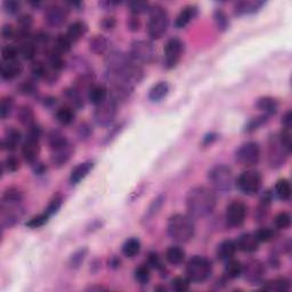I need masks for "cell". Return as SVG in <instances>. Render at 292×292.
<instances>
[{"mask_svg": "<svg viewBox=\"0 0 292 292\" xmlns=\"http://www.w3.org/2000/svg\"><path fill=\"white\" fill-rule=\"evenodd\" d=\"M185 202L186 209L192 218H203L215 210L217 198L213 188L196 186L188 191Z\"/></svg>", "mask_w": 292, "mask_h": 292, "instance_id": "cell-1", "label": "cell"}, {"mask_svg": "<svg viewBox=\"0 0 292 292\" xmlns=\"http://www.w3.org/2000/svg\"><path fill=\"white\" fill-rule=\"evenodd\" d=\"M168 235L177 243H186L196 234V224L189 215H172L167 225Z\"/></svg>", "mask_w": 292, "mask_h": 292, "instance_id": "cell-2", "label": "cell"}, {"mask_svg": "<svg viewBox=\"0 0 292 292\" xmlns=\"http://www.w3.org/2000/svg\"><path fill=\"white\" fill-rule=\"evenodd\" d=\"M208 180L215 192L225 194L232 191L235 184L234 173L226 164H217L208 172Z\"/></svg>", "mask_w": 292, "mask_h": 292, "instance_id": "cell-3", "label": "cell"}, {"mask_svg": "<svg viewBox=\"0 0 292 292\" xmlns=\"http://www.w3.org/2000/svg\"><path fill=\"white\" fill-rule=\"evenodd\" d=\"M150 19L147 23V33L152 40H159L166 35L169 28V15L160 5L150 6L149 10Z\"/></svg>", "mask_w": 292, "mask_h": 292, "instance_id": "cell-4", "label": "cell"}, {"mask_svg": "<svg viewBox=\"0 0 292 292\" xmlns=\"http://www.w3.org/2000/svg\"><path fill=\"white\" fill-rule=\"evenodd\" d=\"M213 272V264L208 258L194 256L186 264V276L194 283H202L208 280Z\"/></svg>", "mask_w": 292, "mask_h": 292, "instance_id": "cell-5", "label": "cell"}, {"mask_svg": "<svg viewBox=\"0 0 292 292\" xmlns=\"http://www.w3.org/2000/svg\"><path fill=\"white\" fill-rule=\"evenodd\" d=\"M290 149L283 144L278 135H270L268 138V150L267 159L269 167L273 169H278L284 166L290 154Z\"/></svg>", "mask_w": 292, "mask_h": 292, "instance_id": "cell-6", "label": "cell"}, {"mask_svg": "<svg viewBox=\"0 0 292 292\" xmlns=\"http://www.w3.org/2000/svg\"><path fill=\"white\" fill-rule=\"evenodd\" d=\"M129 56L138 64H150L156 58V50L151 41L135 40L130 46Z\"/></svg>", "mask_w": 292, "mask_h": 292, "instance_id": "cell-7", "label": "cell"}, {"mask_svg": "<svg viewBox=\"0 0 292 292\" xmlns=\"http://www.w3.org/2000/svg\"><path fill=\"white\" fill-rule=\"evenodd\" d=\"M236 162L245 168H252L259 163L260 146L256 142H247L235 152Z\"/></svg>", "mask_w": 292, "mask_h": 292, "instance_id": "cell-8", "label": "cell"}, {"mask_svg": "<svg viewBox=\"0 0 292 292\" xmlns=\"http://www.w3.org/2000/svg\"><path fill=\"white\" fill-rule=\"evenodd\" d=\"M235 183L241 192L245 196L251 197L260 191L262 177L260 172L253 170V169H249V170L241 173Z\"/></svg>", "mask_w": 292, "mask_h": 292, "instance_id": "cell-9", "label": "cell"}, {"mask_svg": "<svg viewBox=\"0 0 292 292\" xmlns=\"http://www.w3.org/2000/svg\"><path fill=\"white\" fill-rule=\"evenodd\" d=\"M24 215L22 202L2 201V226L10 228L18 224Z\"/></svg>", "mask_w": 292, "mask_h": 292, "instance_id": "cell-10", "label": "cell"}, {"mask_svg": "<svg viewBox=\"0 0 292 292\" xmlns=\"http://www.w3.org/2000/svg\"><path fill=\"white\" fill-rule=\"evenodd\" d=\"M184 54V42L179 38H170L164 46V61L166 69H173L178 64Z\"/></svg>", "mask_w": 292, "mask_h": 292, "instance_id": "cell-11", "label": "cell"}, {"mask_svg": "<svg viewBox=\"0 0 292 292\" xmlns=\"http://www.w3.org/2000/svg\"><path fill=\"white\" fill-rule=\"evenodd\" d=\"M117 113L118 105L109 99L104 103L96 107L94 112V121L101 127H109L116 120Z\"/></svg>", "mask_w": 292, "mask_h": 292, "instance_id": "cell-12", "label": "cell"}, {"mask_svg": "<svg viewBox=\"0 0 292 292\" xmlns=\"http://www.w3.org/2000/svg\"><path fill=\"white\" fill-rule=\"evenodd\" d=\"M248 207L242 201H233L227 206L225 211V221L228 226L239 227L245 222Z\"/></svg>", "mask_w": 292, "mask_h": 292, "instance_id": "cell-13", "label": "cell"}, {"mask_svg": "<svg viewBox=\"0 0 292 292\" xmlns=\"http://www.w3.org/2000/svg\"><path fill=\"white\" fill-rule=\"evenodd\" d=\"M266 267L264 262L258 259H250L243 265L242 275L250 284H260L265 277Z\"/></svg>", "mask_w": 292, "mask_h": 292, "instance_id": "cell-14", "label": "cell"}, {"mask_svg": "<svg viewBox=\"0 0 292 292\" xmlns=\"http://www.w3.org/2000/svg\"><path fill=\"white\" fill-rule=\"evenodd\" d=\"M67 20V10L57 4L49 5L45 11V21L50 28H61Z\"/></svg>", "mask_w": 292, "mask_h": 292, "instance_id": "cell-15", "label": "cell"}, {"mask_svg": "<svg viewBox=\"0 0 292 292\" xmlns=\"http://www.w3.org/2000/svg\"><path fill=\"white\" fill-rule=\"evenodd\" d=\"M40 137L33 136V135H27V138L22 146V155L25 161L31 164H36L38 161V156L40 153Z\"/></svg>", "mask_w": 292, "mask_h": 292, "instance_id": "cell-16", "label": "cell"}, {"mask_svg": "<svg viewBox=\"0 0 292 292\" xmlns=\"http://www.w3.org/2000/svg\"><path fill=\"white\" fill-rule=\"evenodd\" d=\"M74 153V147L71 143L67 145L61 147V149L52 151V156H50V161L52 164L56 168H61L70 161L72 155Z\"/></svg>", "mask_w": 292, "mask_h": 292, "instance_id": "cell-17", "label": "cell"}, {"mask_svg": "<svg viewBox=\"0 0 292 292\" xmlns=\"http://www.w3.org/2000/svg\"><path fill=\"white\" fill-rule=\"evenodd\" d=\"M22 139V135L19 129L14 128V127H10L5 131V135L2 139V147L3 150L6 151H14Z\"/></svg>", "mask_w": 292, "mask_h": 292, "instance_id": "cell-18", "label": "cell"}, {"mask_svg": "<svg viewBox=\"0 0 292 292\" xmlns=\"http://www.w3.org/2000/svg\"><path fill=\"white\" fill-rule=\"evenodd\" d=\"M236 247H238V250H241L243 252H255L259 248V242L256 239L255 234H251V233H244V234H241L238 240L235 241Z\"/></svg>", "mask_w": 292, "mask_h": 292, "instance_id": "cell-19", "label": "cell"}, {"mask_svg": "<svg viewBox=\"0 0 292 292\" xmlns=\"http://www.w3.org/2000/svg\"><path fill=\"white\" fill-rule=\"evenodd\" d=\"M23 72V65L21 64L19 61H11V62H4L2 64V70H0V74L4 80H14L20 77L21 73Z\"/></svg>", "mask_w": 292, "mask_h": 292, "instance_id": "cell-20", "label": "cell"}, {"mask_svg": "<svg viewBox=\"0 0 292 292\" xmlns=\"http://www.w3.org/2000/svg\"><path fill=\"white\" fill-rule=\"evenodd\" d=\"M264 5H265L264 2H249V0L238 2L234 4V14L236 16L255 14V13L259 11Z\"/></svg>", "mask_w": 292, "mask_h": 292, "instance_id": "cell-21", "label": "cell"}, {"mask_svg": "<svg viewBox=\"0 0 292 292\" xmlns=\"http://www.w3.org/2000/svg\"><path fill=\"white\" fill-rule=\"evenodd\" d=\"M236 251H238V247H236L235 241L224 240L217 245V249H216V256H217L219 260L226 261L234 257Z\"/></svg>", "mask_w": 292, "mask_h": 292, "instance_id": "cell-22", "label": "cell"}, {"mask_svg": "<svg viewBox=\"0 0 292 292\" xmlns=\"http://www.w3.org/2000/svg\"><path fill=\"white\" fill-rule=\"evenodd\" d=\"M87 96L88 101H89L92 105L99 107L102 103H104L105 101H108L109 90L107 89V87L103 86V84L94 83L89 88V90H88Z\"/></svg>", "mask_w": 292, "mask_h": 292, "instance_id": "cell-23", "label": "cell"}, {"mask_svg": "<svg viewBox=\"0 0 292 292\" xmlns=\"http://www.w3.org/2000/svg\"><path fill=\"white\" fill-rule=\"evenodd\" d=\"M94 167V162L92 161H84L79 163L78 166H75L72 169L71 175H70V183L72 185H77L80 181L86 178L88 173L90 172V170Z\"/></svg>", "mask_w": 292, "mask_h": 292, "instance_id": "cell-24", "label": "cell"}, {"mask_svg": "<svg viewBox=\"0 0 292 292\" xmlns=\"http://www.w3.org/2000/svg\"><path fill=\"white\" fill-rule=\"evenodd\" d=\"M198 14V7L194 5H188L181 8L179 14L177 15L175 21V27L177 29H184L186 25H188L191 21L196 18Z\"/></svg>", "mask_w": 292, "mask_h": 292, "instance_id": "cell-25", "label": "cell"}, {"mask_svg": "<svg viewBox=\"0 0 292 292\" xmlns=\"http://www.w3.org/2000/svg\"><path fill=\"white\" fill-rule=\"evenodd\" d=\"M64 99L67 101L66 105H69L74 111H78V110L83 108L82 94L75 89L73 86L64 90Z\"/></svg>", "mask_w": 292, "mask_h": 292, "instance_id": "cell-26", "label": "cell"}, {"mask_svg": "<svg viewBox=\"0 0 292 292\" xmlns=\"http://www.w3.org/2000/svg\"><path fill=\"white\" fill-rule=\"evenodd\" d=\"M87 32V25L84 24L82 21H75L72 24H70V27L67 28L66 37L71 40L72 44L73 42L79 41L81 38L86 35Z\"/></svg>", "mask_w": 292, "mask_h": 292, "instance_id": "cell-27", "label": "cell"}, {"mask_svg": "<svg viewBox=\"0 0 292 292\" xmlns=\"http://www.w3.org/2000/svg\"><path fill=\"white\" fill-rule=\"evenodd\" d=\"M242 262L234 259V258H231V259L226 260L225 267H224V274H225L227 278L235 280V278H238L242 275Z\"/></svg>", "mask_w": 292, "mask_h": 292, "instance_id": "cell-28", "label": "cell"}, {"mask_svg": "<svg viewBox=\"0 0 292 292\" xmlns=\"http://www.w3.org/2000/svg\"><path fill=\"white\" fill-rule=\"evenodd\" d=\"M169 90H170V87H169V84L166 81L155 83L149 91V100L158 103V102L162 101L169 94Z\"/></svg>", "mask_w": 292, "mask_h": 292, "instance_id": "cell-29", "label": "cell"}, {"mask_svg": "<svg viewBox=\"0 0 292 292\" xmlns=\"http://www.w3.org/2000/svg\"><path fill=\"white\" fill-rule=\"evenodd\" d=\"M185 250L178 245H172L166 251V259L172 266H179L185 260Z\"/></svg>", "mask_w": 292, "mask_h": 292, "instance_id": "cell-30", "label": "cell"}, {"mask_svg": "<svg viewBox=\"0 0 292 292\" xmlns=\"http://www.w3.org/2000/svg\"><path fill=\"white\" fill-rule=\"evenodd\" d=\"M256 107L261 110V111H264L266 116H270V114H275L277 112L278 103L276 100L273 99V97L265 96L257 100Z\"/></svg>", "mask_w": 292, "mask_h": 292, "instance_id": "cell-31", "label": "cell"}, {"mask_svg": "<svg viewBox=\"0 0 292 292\" xmlns=\"http://www.w3.org/2000/svg\"><path fill=\"white\" fill-rule=\"evenodd\" d=\"M290 280L286 277H276L274 280L264 282L262 289L267 291H289L290 290Z\"/></svg>", "mask_w": 292, "mask_h": 292, "instance_id": "cell-32", "label": "cell"}, {"mask_svg": "<svg viewBox=\"0 0 292 292\" xmlns=\"http://www.w3.org/2000/svg\"><path fill=\"white\" fill-rule=\"evenodd\" d=\"M274 194L276 196L277 199H280V200H282V201L290 200V198H291L290 181L285 178L278 179L276 181V184H275Z\"/></svg>", "mask_w": 292, "mask_h": 292, "instance_id": "cell-33", "label": "cell"}, {"mask_svg": "<svg viewBox=\"0 0 292 292\" xmlns=\"http://www.w3.org/2000/svg\"><path fill=\"white\" fill-rule=\"evenodd\" d=\"M70 142L67 141L65 135H63L61 131L58 130H52L48 134V145L50 151H55L61 149V147L65 146Z\"/></svg>", "mask_w": 292, "mask_h": 292, "instance_id": "cell-34", "label": "cell"}, {"mask_svg": "<svg viewBox=\"0 0 292 292\" xmlns=\"http://www.w3.org/2000/svg\"><path fill=\"white\" fill-rule=\"evenodd\" d=\"M89 48L92 53L103 55L110 48V41L104 36H95L89 41Z\"/></svg>", "mask_w": 292, "mask_h": 292, "instance_id": "cell-35", "label": "cell"}, {"mask_svg": "<svg viewBox=\"0 0 292 292\" xmlns=\"http://www.w3.org/2000/svg\"><path fill=\"white\" fill-rule=\"evenodd\" d=\"M56 120L63 126H69L73 122L75 118V111L69 105H64V107L60 108L56 111Z\"/></svg>", "mask_w": 292, "mask_h": 292, "instance_id": "cell-36", "label": "cell"}, {"mask_svg": "<svg viewBox=\"0 0 292 292\" xmlns=\"http://www.w3.org/2000/svg\"><path fill=\"white\" fill-rule=\"evenodd\" d=\"M141 241L136 238H131L126 241V242L122 244V253L126 257L133 258L135 256H137L139 251H141Z\"/></svg>", "mask_w": 292, "mask_h": 292, "instance_id": "cell-37", "label": "cell"}, {"mask_svg": "<svg viewBox=\"0 0 292 292\" xmlns=\"http://www.w3.org/2000/svg\"><path fill=\"white\" fill-rule=\"evenodd\" d=\"M19 50H20V55L24 58V60L32 61L38 53V47L31 39V40L22 42V44L20 45Z\"/></svg>", "mask_w": 292, "mask_h": 292, "instance_id": "cell-38", "label": "cell"}, {"mask_svg": "<svg viewBox=\"0 0 292 292\" xmlns=\"http://www.w3.org/2000/svg\"><path fill=\"white\" fill-rule=\"evenodd\" d=\"M18 118H19L21 124L27 126L28 128L36 124L35 122V113H33L32 109L30 107H28V105H23V107L20 108L19 113H18Z\"/></svg>", "mask_w": 292, "mask_h": 292, "instance_id": "cell-39", "label": "cell"}, {"mask_svg": "<svg viewBox=\"0 0 292 292\" xmlns=\"http://www.w3.org/2000/svg\"><path fill=\"white\" fill-rule=\"evenodd\" d=\"M72 47V42L66 37V35H60L56 37V39L54 41V47L53 49L58 54H66L69 53Z\"/></svg>", "mask_w": 292, "mask_h": 292, "instance_id": "cell-40", "label": "cell"}, {"mask_svg": "<svg viewBox=\"0 0 292 292\" xmlns=\"http://www.w3.org/2000/svg\"><path fill=\"white\" fill-rule=\"evenodd\" d=\"M135 280H136L139 284L142 285H146L147 283L151 280V273H150V268L147 267L146 265H141L135 269L134 273Z\"/></svg>", "mask_w": 292, "mask_h": 292, "instance_id": "cell-41", "label": "cell"}, {"mask_svg": "<svg viewBox=\"0 0 292 292\" xmlns=\"http://www.w3.org/2000/svg\"><path fill=\"white\" fill-rule=\"evenodd\" d=\"M13 107H14V100L10 96L3 97L2 103H0V117L3 120L7 119L11 116L13 111Z\"/></svg>", "mask_w": 292, "mask_h": 292, "instance_id": "cell-42", "label": "cell"}, {"mask_svg": "<svg viewBox=\"0 0 292 292\" xmlns=\"http://www.w3.org/2000/svg\"><path fill=\"white\" fill-rule=\"evenodd\" d=\"M191 281L187 276H177L171 280V287L177 292H185L189 289Z\"/></svg>", "mask_w": 292, "mask_h": 292, "instance_id": "cell-43", "label": "cell"}, {"mask_svg": "<svg viewBox=\"0 0 292 292\" xmlns=\"http://www.w3.org/2000/svg\"><path fill=\"white\" fill-rule=\"evenodd\" d=\"M274 225L277 230H286L291 225V216L285 211L277 214L274 218Z\"/></svg>", "mask_w": 292, "mask_h": 292, "instance_id": "cell-44", "label": "cell"}, {"mask_svg": "<svg viewBox=\"0 0 292 292\" xmlns=\"http://www.w3.org/2000/svg\"><path fill=\"white\" fill-rule=\"evenodd\" d=\"M20 55V50L15 46H4L2 49V56L4 62L18 61V56Z\"/></svg>", "mask_w": 292, "mask_h": 292, "instance_id": "cell-45", "label": "cell"}, {"mask_svg": "<svg viewBox=\"0 0 292 292\" xmlns=\"http://www.w3.org/2000/svg\"><path fill=\"white\" fill-rule=\"evenodd\" d=\"M256 236V239L258 240V242H269L272 241L275 236V232L269 227H261L259 230H257L253 233Z\"/></svg>", "mask_w": 292, "mask_h": 292, "instance_id": "cell-46", "label": "cell"}, {"mask_svg": "<svg viewBox=\"0 0 292 292\" xmlns=\"http://www.w3.org/2000/svg\"><path fill=\"white\" fill-rule=\"evenodd\" d=\"M214 19L216 25L221 31H226L228 27H230V20H228L227 15L221 10H217L214 14Z\"/></svg>", "mask_w": 292, "mask_h": 292, "instance_id": "cell-47", "label": "cell"}, {"mask_svg": "<svg viewBox=\"0 0 292 292\" xmlns=\"http://www.w3.org/2000/svg\"><path fill=\"white\" fill-rule=\"evenodd\" d=\"M50 216L48 214H41V215H38V216H35V217H32L30 221H29L25 225H27V227L29 228H39V227H42L45 225L46 223L48 222V219H49Z\"/></svg>", "mask_w": 292, "mask_h": 292, "instance_id": "cell-48", "label": "cell"}, {"mask_svg": "<svg viewBox=\"0 0 292 292\" xmlns=\"http://www.w3.org/2000/svg\"><path fill=\"white\" fill-rule=\"evenodd\" d=\"M267 118H268V116H266V114H264V116H260V117H257V118H253V119L249 121L247 126H245L244 131L245 133H252V131L257 130L258 128H259V127H261L266 121H267Z\"/></svg>", "mask_w": 292, "mask_h": 292, "instance_id": "cell-49", "label": "cell"}, {"mask_svg": "<svg viewBox=\"0 0 292 292\" xmlns=\"http://www.w3.org/2000/svg\"><path fill=\"white\" fill-rule=\"evenodd\" d=\"M3 169H6L8 172H16L20 169V160L15 155L7 156L3 163Z\"/></svg>", "mask_w": 292, "mask_h": 292, "instance_id": "cell-50", "label": "cell"}, {"mask_svg": "<svg viewBox=\"0 0 292 292\" xmlns=\"http://www.w3.org/2000/svg\"><path fill=\"white\" fill-rule=\"evenodd\" d=\"M128 6L130 8V12L133 13V15H138L142 14L144 12H149L150 5L149 3L146 2H130L128 4Z\"/></svg>", "mask_w": 292, "mask_h": 292, "instance_id": "cell-51", "label": "cell"}, {"mask_svg": "<svg viewBox=\"0 0 292 292\" xmlns=\"http://www.w3.org/2000/svg\"><path fill=\"white\" fill-rule=\"evenodd\" d=\"M62 202H63V198L60 196V194H57V196H55L52 200H50L49 205L47 208H46V214H48L49 216H53L57 213L58 210H60L61 206H62Z\"/></svg>", "mask_w": 292, "mask_h": 292, "instance_id": "cell-52", "label": "cell"}, {"mask_svg": "<svg viewBox=\"0 0 292 292\" xmlns=\"http://www.w3.org/2000/svg\"><path fill=\"white\" fill-rule=\"evenodd\" d=\"M49 40H50V37L47 32L45 31H39L37 32L35 37L32 38V41L35 42V45L39 49V47H46L49 44Z\"/></svg>", "mask_w": 292, "mask_h": 292, "instance_id": "cell-53", "label": "cell"}, {"mask_svg": "<svg viewBox=\"0 0 292 292\" xmlns=\"http://www.w3.org/2000/svg\"><path fill=\"white\" fill-rule=\"evenodd\" d=\"M4 10L7 14L16 15L21 11V4L18 0H6V2H4Z\"/></svg>", "mask_w": 292, "mask_h": 292, "instance_id": "cell-54", "label": "cell"}, {"mask_svg": "<svg viewBox=\"0 0 292 292\" xmlns=\"http://www.w3.org/2000/svg\"><path fill=\"white\" fill-rule=\"evenodd\" d=\"M86 255H87V249H80V250L75 252L74 255H72L71 265L73 266V267H79V266L82 264L84 258H86Z\"/></svg>", "mask_w": 292, "mask_h": 292, "instance_id": "cell-55", "label": "cell"}, {"mask_svg": "<svg viewBox=\"0 0 292 292\" xmlns=\"http://www.w3.org/2000/svg\"><path fill=\"white\" fill-rule=\"evenodd\" d=\"M149 264L155 269L162 270L164 268L161 258H160V256L156 252H151L149 255Z\"/></svg>", "mask_w": 292, "mask_h": 292, "instance_id": "cell-56", "label": "cell"}, {"mask_svg": "<svg viewBox=\"0 0 292 292\" xmlns=\"http://www.w3.org/2000/svg\"><path fill=\"white\" fill-rule=\"evenodd\" d=\"M2 36L4 37V39H15L16 30L12 25L6 24L2 29Z\"/></svg>", "mask_w": 292, "mask_h": 292, "instance_id": "cell-57", "label": "cell"}, {"mask_svg": "<svg viewBox=\"0 0 292 292\" xmlns=\"http://www.w3.org/2000/svg\"><path fill=\"white\" fill-rule=\"evenodd\" d=\"M36 90L35 83L32 81H24L21 84V92L24 95H32Z\"/></svg>", "mask_w": 292, "mask_h": 292, "instance_id": "cell-58", "label": "cell"}, {"mask_svg": "<svg viewBox=\"0 0 292 292\" xmlns=\"http://www.w3.org/2000/svg\"><path fill=\"white\" fill-rule=\"evenodd\" d=\"M101 25H102V29H103V30L111 31V30H113V28L116 27V20H114L113 18H105L101 22Z\"/></svg>", "mask_w": 292, "mask_h": 292, "instance_id": "cell-59", "label": "cell"}, {"mask_svg": "<svg viewBox=\"0 0 292 292\" xmlns=\"http://www.w3.org/2000/svg\"><path fill=\"white\" fill-rule=\"evenodd\" d=\"M91 133H92V130H91L90 127L88 126L87 124H83V125L80 126V128H79V137L81 138V139L89 138Z\"/></svg>", "mask_w": 292, "mask_h": 292, "instance_id": "cell-60", "label": "cell"}, {"mask_svg": "<svg viewBox=\"0 0 292 292\" xmlns=\"http://www.w3.org/2000/svg\"><path fill=\"white\" fill-rule=\"evenodd\" d=\"M139 20L137 19V15H133L128 22V28L131 31H138L139 29Z\"/></svg>", "mask_w": 292, "mask_h": 292, "instance_id": "cell-61", "label": "cell"}, {"mask_svg": "<svg viewBox=\"0 0 292 292\" xmlns=\"http://www.w3.org/2000/svg\"><path fill=\"white\" fill-rule=\"evenodd\" d=\"M282 125L283 128H291L292 125V113L291 111H287L282 118Z\"/></svg>", "mask_w": 292, "mask_h": 292, "instance_id": "cell-62", "label": "cell"}]
</instances>
